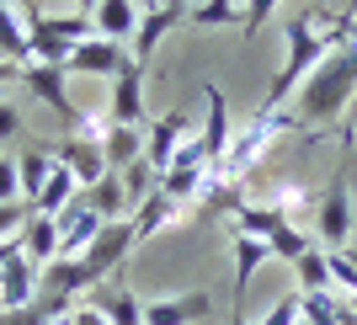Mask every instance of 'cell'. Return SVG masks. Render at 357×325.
<instances>
[{
  "instance_id": "cell-1",
  "label": "cell",
  "mask_w": 357,
  "mask_h": 325,
  "mask_svg": "<svg viewBox=\"0 0 357 325\" xmlns=\"http://www.w3.org/2000/svg\"><path fill=\"white\" fill-rule=\"evenodd\" d=\"M294 96H298V123L304 128H326L342 112H352L357 107V43H352V32L304 75V86Z\"/></svg>"
},
{
  "instance_id": "cell-2",
  "label": "cell",
  "mask_w": 357,
  "mask_h": 325,
  "mask_svg": "<svg viewBox=\"0 0 357 325\" xmlns=\"http://www.w3.org/2000/svg\"><path fill=\"white\" fill-rule=\"evenodd\" d=\"M352 22H357L352 11H342L336 22H331V27H314L310 16H283L288 59H283V70H278V75L267 80V102H261V107H283L288 96H294V91L304 86V75H310L314 64H320V59L331 54V48H336V43L347 38V32H352Z\"/></svg>"
},
{
  "instance_id": "cell-3",
  "label": "cell",
  "mask_w": 357,
  "mask_h": 325,
  "mask_svg": "<svg viewBox=\"0 0 357 325\" xmlns=\"http://www.w3.org/2000/svg\"><path fill=\"white\" fill-rule=\"evenodd\" d=\"M298 128H304V123H298V112H283V107H256L251 118H245V128L229 139L224 160L213 165V181H229V187H240V181L251 176L256 165H261V155H267L278 139L298 133Z\"/></svg>"
},
{
  "instance_id": "cell-4",
  "label": "cell",
  "mask_w": 357,
  "mask_h": 325,
  "mask_svg": "<svg viewBox=\"0 0 357 325\" xmlns=\"http://www.w3.org/2000/svg\"><path fill=\"white\" fill-rule=\"evenodd\" d=\"M208 176H213V160L203 155V144H197V133H192V139L176 149V160L165 165L160 192H165V197H176L181 208H187V203H203V192H208Z\"/></svg>"
},
{
  "instance_id": "cell-5",
  "label": "cell",
  "mask_w": 357,
  "mask_h": 325,
  "mask_svg": "<svg viewBox=\"0 0 357 325\" xmlns=\"http://www.w3.org/2000/svg\"><path fill=\"white\" fill-rule=\"evenodd\" d=\"M310 235H314L320 251H342V245H352V187H347V176H336L326 192H320Z\"/></svg>"
},
{
  "instance_id": "cell-6",
  "label": "cell",
  "mask_w": 357,
  "mask_h": 325,
  "mask_svg": "<svg viewBox=\"0 0 357 325\" xmlns=\"http://www.w3.org/2000/svg\"><path fill=\"white\" fill-rule=\"evenodd\" d=\"M134 64V54H128V43H118V38H102V32H91L86 43H75L70 48V64L64 70L70 75H86V80H118L123 70Z\"/></svg>"
},
{
  "instance_id": "cell-7",
  "label": "cell",
  "mask_w": 357,
  "mask_h": 325,
  "mask_svg": "<svg viewBox=\"0 0 357 325\" xmlns=\"http://www.w3.org/2000/svg\"><path fill=\"white\" fill-rule=\"evenodd\" d=\"M192 139V118H187V107H171V112H160V118L144 123V160L155 165L165 176V165L176 160V149Z\"/></svg>"
},
{
  "instance_id": "cell-8",
  "label": "cell",
  "mask_w": 357,
  "mask_h": 325,
  "mask_svg": "<svg viewBox=\"0 0 357 325\" xmlns=\"http://www.w3.org/2000/svg\"><path fill=\"white\" fill-rule=\"evenodd\" d=\"M43 298V266L32 262L27 251H16L11 262L0 266V315H16Z\"/></svg>"
},
{
  "instance_id": "cell-9",
  "label": "cell",
  "mask_w": 357,
  "mask_h": 325,
  "mask_svg": "<svg viewBox=\"0 0 357 325\" xmlns=\"http://www.w3.org/2000/svg\"><path fill=\"white\" fill-rule=\"evenodd\" d=\"M134 245H139V240H134V224H128V219H112L102 235L91 240V251L80 256V262L91 266V278H96V282H107V272H123V262L134 256Z\"/></svg>"
},
{
  "instance_id": "cell-10",
  "label": "cell",
  "mask_w": 357,
  "mask_h": 325,
  "mask_svg": "<svg viewBox=\"0 0 357 325\" xmlns=\"http://www.w3.org/2000/svg\"><path fill=\"white\" fill-rule=\"evenodd\" d=\"M144 70L149 64H128V70L112 80V96H107V123H128V128H144L149 107H144Z\"/></svg>"
},
{
  "instance_id": "cell-11",
  "label": "cell",
  "mask_w": 357,
  "mask_h": 325,
  "mask_svg": "<svg viewBox=\"0 0 357 325\" xmlns=\"http://www.w3.org/2000/svg\"><path fill=\"white\" fill-rule=\"evenodd\" d=\"M54 219H59V256H86L91 240L107 229V219L86 203V192L75 197V203H64V213H54Z\"/></svg>"
},
{
  "instance_id": "cell-12",
  "label": "cell",
  "mask_w": 357,
  "mask_h": 325,
  "mask_svg": "<svg viewBox=\"0 0 357 325\" xmlns=\"http://www.w3.org/2000/svg\"><path fill=\"white\" fill-rule=\"evenodd\" d=\"M176 22H187V0H149V11L139 16V32L128 38V54H134L139 64H149V54L160 48V38Z\"/></svg>"
},
{
  "instance_id": "cell-13",
  "label": "cell",
  "mask_w": 357,
  "mask_h": 325,
  "mask_svg": "<svg viewBox=\"0 0 357 325\" xmlns=\"http://www.w3.org/2000/svg\"><path fill=\"white\" fill-rule=\"evenodd\" d=\"M54 160L64 165V171H75V181L80 187H96V181L107 176V155L96 139H80V133H64V139H54Z\"/></svg>"
},
{
  "instance_id": "cell-14",
  "label": "cell",
  "mask_w": 357,
  "mask_h": 325,
  "mask_svg": "<svg viewBox=\"0 0 357 325\" xmlns=\"http://www.w3.org/2000/svg\"><path fill=\"white\" fill-rule=\"evenodd\" d=\"M213 310L208 288H192V294H165L144 304V325H197L203 315Z\"/></svg>"
},
{
  "instance_id": "cell-15",
  "label": "cell",
  "mask_w": 357,
  "mask_h": 325,
  "mask_svg": "<svg viewBox=\"0 0 357 325\" xmlns=\"http://www.w3.org/2000/svg\"><path fill=\"white\" fill-rule=\"evenodd\" d=\"M229 251H235V298L251 294V278L256 266L272 262V245L261 235H251V229H240V224H229Z\"/></svg>"
},
{
  "instance_id": "cell-16",
  "label": "cell",
  "mask_w": 357,
  "mask_h": 325,
  "mask_svg": "<svg viewBox=\"0 0 357 325\" xmlns=\"http://www.w3.org/2000/svg\"><path fill=\"white\" fill-rule=\"evenodd\" d=\"M203 102H208V123H203V133H197V144H203V155H208L213 165L224 160V149H229V102H224L219 86H203Z\"/></svg>"
},
{
  "instance_id": "cell-17",
  "label": "cell",
  "mask_w": 357,
  "mask_h": 325,
  "mask_svg": "<svg viewBox=\"0 0 357 325\" xmlns=\"http://www.w3.org/2000/svg\"><path fill=\"white\" fill-rule=\"evenodd\" d=\"M91 304H96L112 325H144V304L134 298V288L123 278L118 282H96V288H91Z\"/></svg>"
},
{
  "instance_id": "cell-18",
  "label": "cell",
  "mask_w": 357,
  "mask_h": 325,
  "mask_svg": "<svg viewBox=\"0 0 357 325\" xmlns=\"http://www.w3.org/2000/svg\"><path fill=\"white\" fill-rule=\"evenodd\" d=\"M96 288V278H91V266L80 262V256H54V262L43 266V294H64V298H80Z\"/></svg>"
},
{
  "instance_id": "cell-19",
  "label": "cell",
  "mask_w": 357,
  "mask_h": 325,
  "mask_svg": "<svg viewBox=\"0 0 357 325\" xmlns=\"http://www.w3.org/2000/svg\"><path fill=\"white\" fill-rule=\"evenodd\" d=\"M176 219H181V203H176V197H165L160 187H155V192H149L144 203H139L134 213H128V224H134V240H139V245H144L149 235H160V229H171Z\"/></svg>"
},
{
  "instance_id": "cell-20",
  "label": "cell",
  "mask_w": 357,
  "mask_h": 325,
  "mask_svg": "<svg viewBox=\"0 0 357 325\" xmlns=\"http://www.w3.org/2000/svg\"><path fill=\"white\" fill-rule=\"evenodd\" d=\"M139 0H96V11H91V22H96V32L102 38H118V43H128L139 32Z\"/></svg>"
},
{
  "instance_id": "cell-21",
  "label": "cell",
  "mask_w": 357,
  "mask_h": 325,
  "mask_svg": "<svg viewBox=\"0 0 357 325\" xmlns=\"http://www.w3.org/2000/svg\"><path fill=\"white\" fill-rule=\"evenodd\" d=\"M22 251H27L38 266H48L54 256H59V219H54V213H38V208H32L27 229H22Z\"/></svg>"
},
{
  "instance_id": "cell-22",
  "label": "cell",
  "mask_w": 357,
  "mask_h": 325,
  "mask_svg": "<svg viewBox=\"0 0 357 325\" xmlns=\"http://www.w3.org/2000/svg\"><path fill=\"white\" fill-rule=\"evenodd\" d=\"M102 155H107V171H123L144 155V128H128V123H107L102 133Z\"/></svg>"
},
{
  "instance_id": "cell-23",
  "label": "cell",
  "mask_w": 357,
  "mask_h": 325,
  "mask_svg": "<svg viewBox=\"0 0 357 325\" xmlns=\"http://www.w3.org/2000/svg\"><path fill=\"white\" fill-rule=\"evenodd\" d=\"M16 171H22V197H38L43 192V181L54 176V139H38L32 149H22V160H16Z\"/></svg>"
},
{
  "instance_id": "cell-24",
  "label": "cell",
  "mask_w": 357,
  "mask_h": 325,
  "mask_svg": "<svg viewBox=\"0 0 357 325\" xmlns=\"http://www.w3.org/2000/svg\"><path fill=\"white\" fill-rule=\"evenodd\" d=\"M86 203L96 208L107 224H112V219H128V213H134V203H128V192H123V176H118V171H107L96 187H86Z\"/></svg>"
},
{
  "instance_id": "cell-25",
  "label": "cell",
  "mask_w": 357,
  "mask_h": 325,
  "mask_svg": "<svg viewBox=\"0 0 357 325\" xmlns=\"http://www.w3.org/2000/svg\"><path fill=\"white\" fill-rule=\"evenodd\" d=\"M0 64H16V70L32 64V38H27V27L11 16L6 0H0Z\"/></svg>"
},
{
  "instance_id": "cell-26",
  "label": "cell",
  "mask_w": 357,
  "mask_h": 325,
  "mask_svg": "<svg viewBox=\"0 0 357 325\" xmlns=\"http://www.w3.org/2000/svg\"><path fill=\"white\" fill-rule=\"evenodd\" d=\"M80 192H86V187L75 181V171H64V165L54 160V176L43 181V192L32 197V208H38V213H64V203H75Z\"/></svg>"
},
{
  "instance_id": "cell-27",
  "label": "cell",
  "mask_w": 357,
  "mask_h": 325,
  "mask_svg": "<svg viewBox=\"0 0 357 325\" xmlns=\"http://www.w3.org/2000/svg\"><path fill=\"white\" fill-rule=\"evenodd\" d=\"M294 272H298V294H326V288H336V278H331V251H304L294 262Z\"/></svg>"
},
{
  "instance_id": "cell-28",
  "label": "cell",
  "mask_w": 357,
  "mask_h": 325,
  "mask_svg": "<svg viewBox=\"0 0 357 325\" xmlns=\"http://www.w3.org/2000/svg\"><path fill=\"white\" fill-rule=\"evenodd\" d=\"M235 16L245 22V0H203L187 11V22L192 27H235Z\"/></svg>"
},
{
  "instance_id": "cell-29",
  "label": "cell",
  "mask_w": 357,
  "mask_h": 325,
  "mask_svg": "<svg viewBox=\"0 0 357 325\" xmlns=\"http://www.w3.org/2000/svg\"><path fill=\"white\" fill-rule=\"evenodd\" d=\"M118 176H123V192H128V203H134V208L144 203V197L155 192V187H160V171H155V165H149L144 155H139L134 165H123Z\"/></svg>"
},
{
  "instance_id": "cell-30",
  "label": "cell",
  "mask_w": 357,
  "mask_h": 325,
  "mask_svg": "<svg viewBox=\"0 0 357 325\" xmlns=\"http://www.w3.org/2000/svg\"><path fill=\"white\" fill-rule=\"evenodd\" d=\"M331 278H336V288L357 294V245H342V251H331Z\"/></svg>"
},
{
  "instance_id": "cell-31",
  "label": "cell",
  "mask_w": 357,
  "mask_h": 325,
  "mask_svg": "<svg viewBox=\"0 0 357 325\" xmlns=\"http://www.w3.org/2000/svg\"><path fill=\"white\" fill-rule=\"evenodd\" d=\"M27 219H32V203H27V197L0 203V240H16L22 229H27Z\"/></svg>"
},
{
  "instance_id": "cell-32",
  "label": "cell",
  "mask_w": 357,
  "mask_h": 325,
  "mask_svg": "<svg viewBox=\"0 0 357 325\" xmlns=\"http://www.w3.org/2000/svg\"><path fill=\"white\" fill-rule=\"evenodd\" d=\"M298 320H304V298L288 294V298H278V304H272V310L261 315L256 325H298Z\"/></svg>"
},
{
  "instance_id": "cell-33",
  "label": "cell",
  "mask_w": 357,
  "mask_h": 325,
  "mask_svg": "<svg viewBox=\"0 0 357 325\" xmlns=\"http://www.w3.org/2000/svg\"><path fill=\"white\" fill-rule=\"evenodd\" d=\"M278 6H283V0H245V22H240V27H245V38H256V32L267 27L272 16H278Z\"/></svg>"
},
{
  "instance_id": "cell-34",
  "label": "cell",
  "mask_w": 357,
  "mask_h": 325,
  "mask_svg": "<svg viewBox=\"0 0 357 325\" xmlns=\"http://www.w3.org/2000/svg\"><path fill=\"white\" fill-rule=\"evenodd\" d=\"M16 197H22V171L11 155H0V203H16Z\"/></svg>"
},
{
  "instance_id": "cell-35",
  "label": "cell",
  "mask_w": 357,
  "mask_h": 325,
  "mask_svg": "<svg viewBox=\"0 0 357 325\" xmlns=\"http://www.w3.org/2000/svg\"><path fill=\"white\" fill-rule=\"evenodd\" d=\"M16 133H22V107L0 102V144H11Z\"/></svg>"
},
{
  "instance_id": "cell-36",
  "label": "cell",
  "mask_w": 357,
  "mask_h": 325,
  "mask_svg": "<svg viewBox=\"0 0 357 325\" xmlns=\"http://www.w3.org/2000/svg\"><path fill=\"white\" fill-rule=\"evenodd\" d=\"M75 325H112V320H107L96 304H80V310H75Z\"/></svg>"
},
{
  "instance_id": "cell-37",
  "label": "cell",
  "mask_w": 357,
  "mask_h": 325,
  "mask_svg": "<svg viewBox=\"0 0 357 325\" xmlns=\"http://www.w3.org/2000/svg\"><path fill=\"white\" fill-rule=\"evenodd\" d=\"M16 251H22V235H16V240H0V266L11 262V256H16Z\"/></svg>"
},
{
  "instance_id": "cell-38",
  "label": "cell",
  "mask_w": 357,
  "mask_h": 325,
  "mask_svg": "<svg viewBox=\"0 0 357 325\" xmlns=\"http://www.w3.org/2000/svg\"><path fill=\"white\" fill-rule=\"evenodd\" d=\"M70 6H75L80 16H91V11H96V0H70Z\"/></svg>"
},
{
  "instance_id": "cell-39",
  "label": "cell",
  "mask_w": 357,
  "mask_h": 325,
  "mask_svg": "<svg viewBox=\"0 0 357 325\" xmlns=\"http://www.w3.org/2000/svg\"><path fill=\"white\" fill-rule=\"evenodd\" d=\"M16 75H22L16 64H0V80H16Z\"/></svg>"
},
{
  "instance_id": "cell-40",
  "label": "cell",
  "mask_w": 357,
  "mask_h": 325,
  "mask_svg": "<svg viewBox=\"0 0 357 325\" xmlns=\"http://www.w3.org/2000/svg\"><path fill=\"white\" fill-rule=\"evenodd\" d=\"M48 325H75V310H70V315H59V320H48Z\"/></svg>"
},
{
  "instance_id": "cell-41",
  "label": "cell",
  "mask_w": 357,
  "mask_h": 325,
  "mask_svg": "<svg viewBox=\"0 0 357 325\" xmlns=\"http://www.w3.org/2000/svg\"><path fill=\"white\" fill-rule=\"evenodd\" d=\"M347 304H352V315H357V294H347Z\"/></svg>"
},
{
  "instance_id": "cell-42",
  "label": "cell",
  "mask_w": 357,
  "mask_h": 325,
  "mask_svg": "<svg viewBox=\"0 0 357 325\" xmlns=\"http://www.w3.org/2000/svg\"><path fill=\"white\" fill-rule=\"evenodd\" d=\"M6 6H27V0H6Z\"/></svg>"
},
{
  "instance_id": "cell-43",
  "label": "cell",
  "mask_w": 357,
  "mask_h": 325,
  "mask_svg": "<svg viewBox=\"0 0 357 325\" xmlns=\"http://www.w3.org/2000/svg\"><path fill=\"white\" fill-rule=\"evenodd\" d=\"M352 43H357V22H352Z\"/></svg>"
},
{
  "instance_id": "cell-44",
  "label": "cell",
  "mask_w": 357,
  "mask_h": 325,
  "mask_svg": "<svg viewBox=\"0 0 357 325\" xmlns=\"http://www.w3.org/2000/svg\"><path fill=\"white\" fill-rule=\"evenodd\" d=\"M235 325H245V320H235Z\"/></svg>"
}]
</instances>
